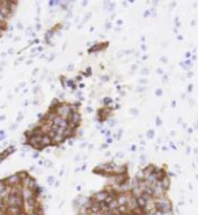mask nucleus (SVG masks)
<instances>
[{
    "label": "nucleus",
    "mask_w": 198,
    "mask_h": 215,
    "mask_svg": "<svg viewBox=\"0 0 198 215\" xmlns=\"http://www.w3.org/2000/svg\"><path fill=\"white\" fill-rule=\"evenodd\" d=\"M161 61H162L163 63H167V57H165V56H163V57H161Z\"/></svg>",
    "instance_id": "nucleus-40"
},
{
    "label": "nucleus",
    "mask_w": 198,
    "mask_h": 215,
    "mask_svg": "<svg viewBox=\"0 0 198 215\" xmlns=\"http://www.w3.org/2000/svg\"><path fill=\"white\" fill-rule=\"evenodd\" d=\"M186 64H187V65H191V61H190V59H189V61H186Z\"/></svg>",
    "instance_id": "nucleus-46"
},
{
    "label": "nucleus",
    "mask_w": 198,
    "mask_h": 215,
    "mask_svg": "<svg viewBox=\"0 0 198 215\" xmlns=\"http://www.w3.org/2000/svg\"><path fill=\"white\" fill-rule=\"evenodd\" d=\"M156 124H158V126H160V124H161V121H160V119H159V117H156Z\"/></svg>",
    "instance_id": "nucleus-42"
},
{
    "label": "nucleus",
    "mask_w": 198,
    "mask_h": 215,
    "mask_svg": "<svg viewBox=\"0 0 198 215\" xmlns=\"http://www.w3.org/2000/svg\"><path fill=\"white\" fill-rule=\"evenodd\" d=\"M5 187H6V184H5V181H3V179L2 180H0V193L5 190Z\"/></svg>",
    "instance_id": "nucleus-22"
},
{
    "label": "nucleus",
    "mask_w": 198,
    "mask_h": 215,
    "mask_svg": "<svg viewBox=\"0 0 198 215\" xmlns=\"http://www.w3.org/2000/svg\"><path fill=\"white\" fill-rule=\"evenodd\" d=\"M16 176H17V178H19L20 181H21V180H23L24 178H27V177L29 176V173H28L27 171H19V172H16Z\"/></svg>",
    "instance_id": "nucleus-16"
},
{
    "label": "nucleus",
    "mask_w": 198,
    "mask_h": 215,
    "mask_svg": "<svg viewBox=\"0 0 198 215\" xmlns=\"http://www.w3.org/2000/svg\"><path fill=\"white\" fill-rule=\"evenodd\" d=\"M123 156H124V154H123L122 151H119V152H117V155H116V157H117V158H122Z\"/></svg>",
    "instance_id": "nucleus-30"
},
{
    "label": "nucleus",
    "mask_w": 198,
    "mask_h": 215,
    "mask_svg": "<svg viewBox=\"0 0 198 215\" xmlns=\"http://www.w3.org/2000/svg\"><path fill=\"white\" fill-rule=\"evenodd\" d=\"M170 135H173V136H174V135H176V131H175V130H173V131H170Z\"/></svg>",
    "instance_id": "nucleus-59"
},
{
    "label": "nucleus",
    "mask_w": 198,
    "mask_h": 215,
    "mask_svg": "<svg viewBox=\"0 0 198 215\" xmlns=\"http://www.w3.org/2000/svg\"><path fill=\"white\" fill-rule=\"evenodd\" d=\"M161 94H162V90H161V89H158V90L155 91V96H156V97H160Z\"/></svg>",
    "instance_id": "nucleus-26"
},
{
    "label": "nucleus",
    "mask_w": 198,
    "mask_h": 215,
    "mask_svg": "<svg viewBox=\"0 0 198 215\" xmlns=\"http://www.w3.org/2000/svg\"><path fill=\"white\" fill-rule=\"evenodd\" d=\"M5 202H6L7 206H16V207L23 208L24 199L22 198L21 194H9V195L5 199Z\"/></svg>",
    "instance_id": "nucleus-1"
},
{
    "label": "nucleus",
    "mask_w": 198,
    "mask_h": 215,
    "mask_svg": "<svg viewBox=\"0 0 198 215\" xmlns=\"http://www.w3.org/2000/svg\"><path fill=\"white\" fill-rule=\"evenodd\" d=\"M148 73V70L147 69H143L141 70V75H147Z\"/></svg>",
    "instance_id": "nucleus-32"
},
{
    "label": "nucleus",
    "mask_w": 198,
    "mask_h": 215,
    "mask_svg": "<svg viewBox=\"0 0 198 215\" xmlns=\"http://www.w3.org/2000/svg\"><path fill=\"white\" fill-rule=\"evenodd\" d=\"M67 121H71V122H75V123H80L81 121V115L79 112H75V113H71Z\"/></svg>",
    "instance_id": "nucleus-11"
},
{
    "label": "nucleus",
    "mask_w": 198,
    "mask_h": 215,
    "mask_svg": "<svg viewBox=\"0 0 198 215\" xmlns=\"http://www.w3.org/2000/svg\"><path fill=\"white\" fill-rule=\"evenodd\" d=\"M33 157H34V158H37V157H38V152L36 151V152H35V154L33 155Z\"/></svg>",
    "instance_id": "nucleus-43"
},
{
    "label": "nucleus",
    "mask_w": 198,
    "mask_h": 215,
    "mask_svg": "<svg viewBox=\"0 0 198 215\" xmlns=\"http://www.w3.org/2000/svg\"><path fill=\"white\" fill-rule=\"evenodd\" d=\"M66 85H67L69 87H72L73 90L75 89V86H74V83H73V80H71V79H67V80H66Z\"/></svg>",
    "instance_id": "nucleus-20"
},
{
    "label": "nucleus",
    "mask_w": 198,
    "mask_h": 215,
    "mask_svg": "<svg viewBox=\"0 0 198 215\" xmlns=\"http://www.w3.org/2000/svg\"><path fill=\"white\" fill-rule=\"evenodd\" d=\"M122 23H123L122 20H118V21H117V24H118V26H122Z\"/></svg>",
    "instance_id": "nucleus-45"
},
{
    "label": "nucleus",
    "mask_w": 198,
    "mask_h": 215,
    "mask_svg": "<svg viewBox=\"0 0 198 215\" xmlns=\"http://www.w3.org/2000/svg\"><path fill=\"white\" fill-rule=\"evenodd\" d=\"M73 69H74V65H73V64H70V65L67 66V71H70V72L73 71Z\"/></svg>",
    "instance_id": "nucleus-28"
},
{
    "label": "nucleus",
    "mask_w": 198,
    "mask_h": 215,
    "mask_svg": "<svg viewBox=\"0 0 198 215\" xmlns=\"http://www.w3.org/2000/svg\"><path fill=\"white\" fill-rule=\"evenodd\" d=\"M52 123H53V124H56V126H58V127H59V128H62V129H65V128L67 127L69 121H67V120L62 119L60 116H57V117H55V120L52 121Z\"/></svg>",
    "instance_id": "nucleus-7"
},
{
    "label": "nucleus",
    "mask_w": 198,
    "mask_h": 215,
    "mask_svg": "<svg viewBox=\"0 0 198 215\" xmlns=\"http://www.w3.org/2000/svg\"><path fill=\"white\" fill-rule=\"evenodd\" d=\"M59 2L58 1H49V6L50 7H53V5H58Z\"/></svg>",
    "instance_id": "nucleus-27"
},
{
    "label": "nucleus",
    "mask_w": 198,
    "mask_h": 215,
    "mask_svg": "<svg viewBox=\"0 0 198 215\" xmlns=\"http://www.w3.org/2000/svg\"><path fill=\"white\" fill-rule=\"evenodd\" d=\"M13 52H14L13 49H8V54H13Z\"/></svg>",
    "instance_id": "nucleus-58"
},
{
    "label": "nucleus",
    "mask_w": 198,
    "mask_h": 215,
    "mask_svg": "<svg viewBox=\"0 0 198 215\" xmlns=\"http://www.w3.org/2000/svg\"><path fill=\"white\" fill-rule=\"evenodd\" d=\"M3 181H5L6 186H9V187H14V186H16V185H19V184H20V179L17 178L16 173L8 176L7 178H5V179H3Z\"/></svg>",
    "instance_id": "nucleus-3"
},
{
    "label": "nucleus",
    "mask_w": 198,
    "mask_h": 215,
    "mask_svg": "<svg viewBox=\"0 0 198 215\" xmlns=\"http://www.w3.org/2000/svg\"><path fill=\"white\" fill-rule=\"evenodd\" d=\"M66 140L64 138V136L62 135V134H56L52 138H51V144L52 145H59V144H62L63 142H65Z\"/></svg>",
    "instance_id": "nucleus-8"
},
{
    "label": "nucleus",
    "mask_w": 198,
    "mask_h": 215,
    "mask_svg": "<svg viewBox=\"0 0 198 215\" xmlns=\"http://www.w3.org/2000/svg\"><path fill=\"white\" fill-rule=\"evenodd\" d=\"M107 195H108V192L104 190V191H100L98 193H95L92 198H93V200L95 202H101V201H104V199L107 198Z\"/></svg>",
    "instance_id": "nucleus-6"
},
{
    "label": "nucleus",
    "mask_w": 198,
    "mask_h": 215,
    "mask_svg": "<svg viewBox=\"0 0 198 215\" xmlns=\"http://www.w3.org/2000/svg\"><path fill=\"white\" fill-rule=\"evenodd\" d=\"M186 56H187V57H190V56H191V54H190V52H187V55H186Z\"/></svg>",
    "instance_id": "nucleus-63"
},
{
    "label": "nucleus",
    "mask_w": 198,
    "mask_h": 215,
    "mask_svg": "<svg viewBox=\"0 0 198 215\" xmlns=\"http://www.w3.org/2000/svg\"><path fill=\"white\" fill-rule=\"evenodd\" d=\"M188 91H189V92H191V91H192V85H189V87H188Z\"/></svg>",
    "instance_id": "nucleus-48"
},
{
    "label": "nucleus",
    "mask_w": 198,
    "mask_h": 215,
    "mask_svg": "<svg viewBox=\"0 0 198 215\" xmlns=\"http://www.w3.org/2000/svg\"><path fill=\"white\" fill-rule=\"evenodd\" d=\"M117 215H129V213H123V214H117Z\"/></svg>",
    "instance_id": "nucleus-64"
},
{
    "label": "nucleus",
    "mask_w": 198,
    "mask_h": 215,
    "mask_svg": "<svg viewBox=\"0 0 198 215\" xmlns=\"http://www.w3.org/2000/svg\"><path fill=\"white\" fill-rule=\"evenodd\" d=\"M101 78H102V80H103V82H108V79H109V77H108V76H103V77H101Z\"/></svg>",
    "instance_id": "nucleus-35"
},
{
    "label": "nucleus",
    "mask_w": 198,
    "mask_h": 215,
    "mask_svg": "<svg viewBox=\"0 0 198 215\" xmlns=\"http://www.w3.org/2000/svg\"><path fill=\"white\" fill-rule=\"evenodd\" d=\"M145 90V87H141V86H139L138 87V90H137V92H141V91H144Z\"/></svg>",
    "instance_id": "nucleus-38"
},
{
    "label": "nucleus",
    "mask_w": 198,
    "mask_h": 215,
    "mask_svg": "<svg viewBox=\"0 0 198 215\" xmlns=\"http://www.w3.org/2000/svg\"><path fill=\"white\" fill-rule=\"evenodd\" d=\"M154 169H155V165H153V164H150V165H147L146 168H144L141 171L144 172V175H145V178L148 176V175H151V173H153V171H154Z\"/></svg>",
    "instance_id": "nucleus-14"
},
{
    "label": "nucleus",
    "mask_w": 198,
    "mask_h": 215,
    "mask_svg": "<svg viewBox=\"0 0 198 215\" xmlns=\"http://www.w3.org/2000/svg\"><path fill=\"white\" fill-rule=\"evenodd\" d=\"M3 138H5V133L0 131V140H3Z\"/></svg>",
    "instance_id": "nucleus-36"
},
{
    "label": "nucleus",
    "mask_w": 198,
    "mask_h": 215,
    "mask_svg": "<svg viewBox=\"0 0 198 215\" xmlns=\"http://www.w3.org/2000/svg\"><path fill=\"white\" fill-rule=\"evenodd\" d=\"M16 127H17V124H16V123L12 124V126H10V130H15V129H16Z\"/></svg>",
    "instance_id": "nucleus-33"
},
{
    "label": "nucleus",
    "mask_w": 198,
    "mask_h": 215,
    "mask_svg": "<svg viewBox=\"0 0 198 215\" xmlns=\"http://www.w3.org/2000/svg\"><path fill=\"white\" fill-rule=\"evenodd\" d=\"M105 28H107V29H110V28H111V23H107V24H105Z\"/></svg>",
    "instance_id": "nucleus-41"
},
{
    "label": "nucleus",
    "mask_w": 198,
    "mask_h": 215,
    "mask_svg": "<svg viewBox=\"0 0 198 215\" xmlns=\"http://www.w3.org/2000/svg\"><path fill=\"white\" fill-rule=\"evenodd\" d=\"M101 148H102V149H107V148H108V144H103Z\"/></svg>",
    "instance_id": "nucleus-54"
},
{
    "label": "nucleus",
    "mask_w": 198,
    "mask_h": 215,
    "mask_svg": "<svg viewBox=\"0 0 198 215\" xmlns=\"http://www.w3.org/2000/svg\"><path fill=\"white\" fill-rule=\"evenodd\" d=\"M115 123H116V121H114V120H111V121H110V126H114Z\"/></svg>",
    "instance_id": "nucleus-53"
},
{
    "label": "nucleus",
    "mask_w": 198,
    "mask_h": 215,
    "mask_svg": "<svg viewBox=\"0 0 198 215\" xmlns=\"http://www.w3.org/2000/svg\"><path fill=\"white\" fill-rule=\"evenodd\" d=\"M147 137L148 138H153L154 137V131L153 130H148L147 131Z\"/></svg>",
    "instance_id": "nucleus-24"
},
{
    "label": "nucleus",
    "mask_w": 198,
    "mask_h": 215,
    "mask_svg": "<svg viewBox=\"0 0 198 215\" xmlns=\"http://www.w3.org/2000/svg\"><path fill=\"white\" fill-rule=\"evenodd\" d=\"M36 50H38V51H43V48H42V47H38Z\"/></svg>",
    "instance_id": "nucleus-57"
},
{
    "label": "nucleus",
    "mask_w": 198,
    "mask_h": 215,
    "mask_svg": "<svg viewBox=\"0 0 198 215\" xmlns=\"http://www.w3.org/2000/svg\"><path fill=\"white\" fill-rule=\"evenodd\" d=\"M53 58H55V55H52L50 58H49V62H51V61H53Z\"/></svg>",
    "instance_id": "nucleus-51"
},
{
    "label": "nucleus",
    "mask_w": 198,
    "mask_h": 215,
    "mask_svg": "<svg viewBox=\"0 0 198 215\" xmlns=\"http://www.w3.org/2000/svg\"><path fill=\"white\" fill-rule=\"evenodd\" d=\"M118 207V204H117V201H116V199H114L109 205H108V208H109V211H116V208Z\"/></svg>",
    "instance_id": "nucleus-18"
},
{
    "label": "nucleus",
    "mask_w": 198,
    "mask_h": 215,
    "mask_svg": "<svg viewBox=\"0 0 198 215\" xmlns=\"http://www.w3.org/2000/svg\"><path fill=\"white\" fill-rule=\"evenodd\" d=\"M81 78H82L81 76H77V77H75V82H80V80H81Z\"/></svg>",
    "instance_id": "nucleus-37"
},
{
    "label": "nucleus",
    "mask_w": 198,
    "mask_h": 215,
    "mask_svg": "<svg viewBox=\"0 0 198 215\" xmlns=\"http://www.w3.org/2000/svg\"><path fill=\"white\" fill-rule=\"evenodd\" d=\"M159 183H160V185L162 186V188H163L165 191H168V188L170 187V178H169V176L166 175Z\"/></svg>",
    "instance_id": "nucleus-10"
},
{
    "label": "nucleus",
    "mask_w": 198,
    "mask_h": 215,
    "mask_svg": "<svg viewBox=\"0 0 198 215\" xmlns=\"http://www.w3.org/2000/svg\"><path fill=\"white\" fill-rule=\"evenodd\" d=\"M141 49L143 50H146V45H141Z\"/></svg>",
    "instance_id": "nucleus-62"
},
{
    "label": "nucleus",
    "mask_w": 198,
    "mask_h": 215,
    "mask_svg": "<svg viewBox=\"0 0 198 215\" xmlns=\"http://www.w3.org/2000/svg\"><path fill=\"white\" fill-rule=\"evenodd\" d=\"M136 149H137V148H136V145H132V147H131V150H132V151H134Z\"/></svg>",
    "instance_id": "nucleus-60"
},
{
    "label": "nucleus",
    "mask_w": 198,
    "mask_h": 215,
    "mask_svg": "<svg viewBox=\"0 0 198 215\" xmlns=\"http://www.w3.org/2000/svg\"><path fill=\"white\" fill-rule=\"evenodd\" d=\"M38 90H39V87H38V86H36V87H35V89H34V91H33V92H34V93H35V94H36V93H37V92H38Z\"/></svg>",
    "instance_id": "nucleus-39"
},
{
    "label": "nucleus",
    "mask_w": 198,
    "mask_h": 215,
    "mask_svg": "<svg viewBox=\"0 0 198 215\" xmlns=\"http://www.w3.org/2000/svg\"><path fill=\"white\" fill-rule=\"evenodd\" d=\"M14 150H15V148H14L13 145H9L6 150H3L2 152H0V163H1V162H2V161H3V159H5V158L10 154V152H13Z\"/></svg>",
    "instance_id": "nucleus-12"
},
{
    "label": "nucleus",
    "mask_w": 198,
    "mask_h": 215,
    "mask_svg": "<svg viewBox=\"0 0 198 215\" xmlns=\"http://www.w3.org/2000/svg\"><path fill=\"white\" fill-rule=\"evenodd\" d=\"M114 6H115V3H112V2H111V3H110V7H108L107 9H109V10H112V9H114Z\"/></svg>",
    "instance_id": "nucleus-34"
},
{
    "label": "nucleus",
    "mask_w": 198,
    "mask_h": 215,
    "mask_svg": "<svg viewBox=\"0 0 198 215\" xmlns=\"http://www.w3.org/2000/svg\"><path fill=\"white\" fill-rule=\"evenodd\" d=\"M62 103H63V101H60L59 99H53V100H52V103H51V105H50V108H51V109L57 110V108L62 105Z\"/></svg>",
    "instance_id": "nucleus-15"
},
{
    "label": "nucleus",
    "mask_w": 198,
    "mask_h": 215,
    "mask_svg": "<svg viewBox=\"0 0 198 215\" xmlns=\"http://www.w3.org/2000/svg\"><path fill=\"white\" fill-rule=\"evenodd\" d=\"M79 107H80V103H74V104H70V109H71V113H75V112H79Z\"/></svg>",
    "instance_id": "nucleus-17"
},
{
    "label": "nucleus",
    "mask_w": 198,
    "mask_h": 215,
    "mask_svg": "<svg viewBox=\"0 0 198 215\" xmlns=\"http://www.w3.org/2000/svg\"><path fill=\"white\" fill-rule=\"evenodd\" d=\"M130 113H131V114L137 115V114H138V109H131V110H130Z\"/></svg>",
    "instance_id": "nucleus-31"
},
{
    "label": "nucleus",
    "mask_w": 198,
    "mask_h": 215,
    "mask_svg": "<svg viewBox=\"0 0 198 215\" xmlns=\"http://www.w3.org/2000/svg\"><path fill=\"white\" fill-rule=\"evenodd\" d=\"M84 75L87 76V77H89L92 75V69L91 68H87V70H86V72H84Z\"/></svg>",
    "instance_id": "nucleus-23"
},
{
    "label": "nucleus",
    "mask_w": 198,
    "mask_h": 215,
    "mask_svg": "<svg viewBox=\"0 0 198 215\" xmlns=\"http://www.w3.org/2000/svg\"><path fill=\"white\" fill-rule=\"evenodd\" d=\"M5 119H6L5 115H1V116H0V121H2V120H5Z\"/></svg>",
    "instance_id": "nucleus-55"
},
{
    "label": "nucleus",
    "mask_w": 198,
    "mask_h": 215,
    "mask_svg": "<svg viewBox=\"0 0 198 215\" xmlns=\"http://www.w3.org/2000/svg\"><path fill=\"white\" fill-rule=\"evenodd\" d=\"M22 119H23V115H20V116L17 117V122H19V121H21Z\"/></svg>",
    "instance_id": "nucleus-49"
},
{
    "label": "nucleus",
    "mask_w": 198,
    "mask_h": 215,
    "mask_svg": "<svg viewBox=\"0 0 198 215\" xmlns=\"http://www.w3.org/2000/svg\"><path fill=\"white\" fill-rule=\"evenodd\" d=\"M53 33H55V31H53L52 29H51V30H48V31H46V34H45V40H49L50 37H52Z\"/></svg>",
    "instance_id": "nucleus-19"
},
{
    "label": "nucleus",
    "mask_w": 198,
    "mask_h": 215,
    "mask_svg": "<svg viewBox=\"0 0 198 215\" xmlns=\"http://www.w3.org/2000/svg\"><path fill=\"white\" fill-rule=\"evenodd\" d=\"M53 181H55V178H53L52 176H50V177H48V183H49L50 185H52V184H53Z\"/></svg>",
    "instance_id": "nucleus-25"
},
{
    "label": "nucleus",
    "mask_w": 198,
    "mask_h": 215,
    "mask_svg": "<svg viewBox=\"0 0 198 215\" xmlns=\"http://www.w3.org/2000/svg\"><path fill=\"white\" fill-rule=\"evenodd\" d=\"M140 83H141V84H146V83H147V80H146V79H141V80H140Z\"/></svg>",
    "instance_id": "nucleus-47"
},
{
    "label": "nucleus",
    "mask_w": 198,
    "mask_h": 215,
    "mask_svg": "<svg viewBox=\"0 0 198 215\" xmlns=\"http://www.w3.org/2000/svg\"><path fill=\"white\" fill-rule=\"evenodd\" d=\"M45 166L51 168V166H52V162H50V161H45Z\"/></svg>",
    "instance_id": "nucleus-29"
},
{
    "label": "nucleus",
    "mask_w": 198,
    "mask_h": 215,
    "mask_svg": "<svg viewBox=\"0 0 198 215\" xmlns=\"http://www.w3.org/2000/svg\"><path fill=\"white\" fill-rule=\"evenodd\" d=\"M57 114L58 116H60L64 120H67L70 114H71V109H70V104L67 103H62V105L57 108Z\"/></svg>",
    "instance_id": "nucleus-2"
},
{
    "label": "nucleus",
    "mask_w": 198,
    "mask_h": 215,
    "mask_svg": "<svg viewBox=\"0 0 198 215\" xmlns=\"http://www.w3.org/2000/svg\"><path fill=\"white\" fill-rule=\"evenodd\" d=\"M108 42H102V43H96V44H94L93 45V48H91L89 50H88V52L89 54H92L93 51H101V50H103L104 48H107L108 47Z\"/></svg>",
    "instance_id": "nucleus-9"
},
{
    "label": "nucleus",
    "mask_w": 198,
    "mask_h": 215,
    "mask_svg": "<svg viewBox=\"0 0 198 215\" xmlns=\"http://www.w3.org/2000/svg\"><path fill=\"white\" fill-rule=\"evenodd\" d=\"M111 103H112V99H111V98H109V97H107V98H104V99H103V104H104L105 106H107V105H110Z\"/></svg>",
    "instance_id": "nucleus-21"
},
{
    "label": "nucleus",
    "mask_w": 198,
    "mask_h": 215,
    "mask_svg": "<svg viewBox=\"0 0 198 215\" xmlns=\"http://www.w3.org/2000/svg\"><path fill=\"white\" fill-rule=\"evenodd\" d=\"M153 175L155 176L156 180H158V181H160V180H161V179L167 175V172H166V170H165V169H161V168L155 166V169H154V171H153Z\"/></svg>",
    "instance_id": "nucleus-5"
},
{
    "label": "nucleus",
    "mask_w": 198,
    "mask_h": 215,
    "mask_svg": "<svg viewBox=\"0 0 198 215\" xmlns=\"http://www.w3.org/2000/svg\"><path fill=\"white\" fill-rule=\"evenodd\" d=\"M62 135L64 136V138H65V140L73 138V137L77 135V130H73V129H71V128L66 127L65 129H63V133H62Z\"/></svg>",
    "instance_id": "nucleus-4"
},
{
    "label": "nucleus",
    "mask_w": 198,
    "mask_h": 215,
    "mask_svg": "<svg viewBox=\"0 0 198 215\" xmlns=\"http://www.w3.org/2000/svg\"><path fill=\"white\" fill-rule=\"evenodd\" d=\"M41 145H43L44 148L45 147H50V145H52L51 144V137L49 136V135H42V138H41Z\"/></svg>",
    "instance_id": "nucleus-13"
},
{
    "label": "nucleus",
    "mask_w": 198,
    "mask_h": 215,
    "mask_svg": "<svg viewBox=\"0 0 198 215\" xmlns=\"http://www.w3.org/2000/svg\"><path fill=\"white\" fill-rule=\"evenodd\" d=\"M158 73H159V75H162L163 72H162V70H161V69H158Z\"/></svg>",
    "instance_id": "nucleus-52"
},
{
    "label": "nucleus",
    "mask_w": 198,
    "mask_h": 215,
    "mask_svg": "<svg viewBox=\"0 0 198 215\" xmlns=\"http://www.w3.org/2000/svg\"><path fill=\"white\" fill-rule=\"evenodd\" d=\"M87 112H88V113H92V112H93L92 107H88V108H87Z\"/></svg>",
    "instance_id": "nucleus-50"
},
{
    "label": "nucleus",
    "mask_w": 198,
    "mask_h": 215,
    "mask_svg": "<svg viewBox=\"0 0 198 215\" xmlns=\"http://www.w3.org/2000/svg\"><path fill=\"white\" fill-rule=\"evenodd\" d=\"M148 14H150V12H148V10H146V12L144 13V16L146 17V16H148Z\"/></svg>",
    "instance_id": "nucleus-44"
},
{
    "label": "nucleus",
    "mask_w": 198,
    "mask_h": 215,
    "mask_svg": "<svg viewBox=\"0 0 198 215\" xmlns=\"http://www.w3.org/2000/svg\"><path fill=\"white\" fill-rule=\"evenodd\" d=\"M17 28H19V29H22V24H21V23H17Z\"/></svg>",
    "instance_id": "nucleus-56"
},
{
    "label": "nucleus",
    "mask_w": 198,
    "mask_h": 215,
    "mask_svg": "<svg viewBox=\"0 0 198 215\" xmlns=\"http://www.w3.org/2000/svg\"><path fill=\"white\" fill-rule=\"evenodd\" d=\"M105 156H107V157H109V156H110V152H109V151H107V152H105Z\"/></svg>",
    "instance_id": "nucleus-61"
}]
</instances>
